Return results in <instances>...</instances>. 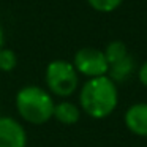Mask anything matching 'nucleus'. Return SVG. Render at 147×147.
Here are the masks:
<instances>
[{
  "label": "nucleus",
  "mask_w": 147,
  "mask_h": 147,
  "mask_svg": "<svg viewBox=\"0 0 147 147\" xmlns=\"http://www.w3.org/2000/svg\"><path fill=\"white\" fill-rule=\"evenodd\" d=\"M81 112L82 111H81L79 105H76L73 101H68V100H63L60 103H55L52 119H55L62 125H74L79 122Z\"/></svg>",
  "instance_id": "nucleus-7"
},
{
  "label": "nucleus",
  "mask_w": 147,
  "mask_h": 147,
  "mask_svg": "<svg viewBox=\"0 0 147 147\" xmlns=\"http://www.w3.org/2000/svg\"><path fill=\"white\" fill-rule=\"evenodd\" d=\"M103 54H105L108 63L112 65V63H115V62L122 60L123 57H127L128 55V48H127V45H125L123 41H120V40H114V41L108 43V46L105 48Z\"/></svg>",
  "instance_id": "nucleus-9"
},
{
  "label": "nucleus",
  "mask_w": 147,
  "mask_h": 147,
  "mask_svg": "<svg viewBox=\"0 0 147 147\" xmlns=\"http://www.w3.org/2000/svg\"><path fill=\"white\" fill-rule=\"evenodd\" d=\"M87 3L98 13H112L123 3V0H87Z\"/></svg>",
  "instance_id": "nucleus-11"
},
{
  "label": "nucleus",
  "mask_w": 147,
  "mask_h": 147,
  "mask_svg": "<svg viewBox=\"0 0 147 147\" xmlns=\"http://www.w3.org/2000/svg\"><path fill=\"white\" fill-rule=\"evenodd\" d=\"M119 105L117 84L108 76L87 79L79 90V108L92 119H106Z\"/></svg>",
  "instance_id": "nucleus-1"
},
{
  "label": "nucleus",
  "mask_w": 147,
  "mask_h": 147,
  "mask_svg": "<svg viewBox=\"0 0 147 147\" xmlns=\"http://www.w3.org/2000/svg\"><path fill=\"white\" fill-rule=\"evenodd\" d=\"M27 131L19 120L0 115V147H27Z\"/></svg>",
  "instance_id": "nucleus-5"
},
{
  "label": "nucleus",
  "mask_w": 147,
  "mask_h": 147,
  "mask_svg": "<svg viewBox=\"0 0 147 147\" xmlns=\"http://www.w3.org/2000/svg\"><path fill=\"white\" fill-rule=\"evenodd\" d=\"M138 78H139V82L144 87H147V60L138 68Z\"/></svg>",
  "instance_id": "nucleus-12"
},
{
  "label": "nucleus",
  "mask_w": 147,
  "mask_h": 147,
  "mask_svg": "<svg viewBox=\"0 0 147 147\" xmlns=\"http://www.w3.org/2000/svg\"><path fill=\"white\" fill-rule=\"evenodd\" d=\"M134 71H136V62H134V59L128 54L127 57H123L122 60L109 65V70H108V74H106V76H108L109 79H112L115 84H119V82H125L127 79H130Z\"/></svg>",
  "instance_id": "nucleus-8"
},
{
  "label": "nucleus",
  "mask_w": 147,
  "mask_h": 147,
  "mask_svg": "<svg viewBox=\"0 0 147 147\" xmlns=\"http://www.w3.org/2000/svg\"><path fill=\"white\" fill-rule=\"evenodd\" d=\"M18 65V55L13 49H0V73H10Z\"/></svg>",
  "instance_id": "nucleus-10"
},
{
  "label": "nucleus",
  "mask_w": 147,
  "mask_h": 147,
  "mask_svg": "<svg viewBox=\"0 0 147 147\" xmlns=\"http://www.w3.org/2000/svg\"><path fill=\"white\" fill-rule=\"evenodd\" d=\"M3 41H5V33H3V27L0 26V49L3 48Z\"/></svg>",
  "instance_id": "nucleus-13"
},
{
  "label": "nucleus",
  "mask_w": 147,
  "mask_h": 147,
  "mask_svg": "<svg viewBox=\"0 0 147 147\" xmlns=\"http://www.w3.org/2000/svg\"><path fill=\"white\" fill-rule=\"evenodd\" d=\"M71 63L76 68L78 74H82L87 79L106 76L109 70V63L103 51L96 48H81L76 51Z\"/></svg>",
  "instance_id": "nucleus-4"
},
{
  "label": "nucleus",
  "mask_w": 147,
  "mask_h": 147,
  "mask_svg": "<svg viewBox=\"0 0 147 147\" xmlns=\"http://www.w3.org/2000/svg\"><path fill=\"white\" fill-rule=\"evenodd\" d=\"M45 82L46 90L51 95L68 98L79 87V74L73 63L68 60L55 59L46 65L45 70Z\"/></svg>",
  "instance_id": "nucleus-3"
},
{
  "label": "nucleus",
  "mask_w": 147,
  "mask_h": 147,
  "mask_svg": "<svg viewBox=\"0 0 147 147\" xmlns=\"http://www.w3.org/2000/svg\"><path fill=\"white\" fill-rule=\"evenodd\" d=\"M14 106L26 123L45 125L52 119L55 103L46 89L40 86H24L14 96Z\"/></svg>",
  "instance_id": "nucleus-2"
},
{
  "label": "nucleus",
  "mask_w": 147,
  "mask_h": 147,
  "mask_svg": "<svg viewBox=\"0 0 147 147\" xmlns=\"http://www.w3.org/2000/svg\"><path fill=\"white\" fill-rule=\"evenodd\" d=\"M123 122L134 136L147 138V103L141 101L128 106L123 114Z\"/></svg>",
  "instance_id": "nucleus-6"
}]
</instances>
